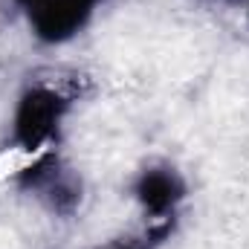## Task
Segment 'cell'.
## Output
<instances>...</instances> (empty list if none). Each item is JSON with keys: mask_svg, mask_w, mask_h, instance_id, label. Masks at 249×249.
<instances>
[{"mask_svg": "<svg viewBox=\"0 0 249 249\" xmlns=\"http://www.w3.org/2000/svg\"><path fill=\"white\" fill-rule=\"evenodd\" d=\"M70 110L67 96L50 84H32L20 93L12 113V142L23 154H44L55 139L64 116Z\"/></svg>", "mask_w": 249, "mask_h": 249, "instance_id": "1", "label": "cell"}, {"mask_svg": "<svg viewBox=\"0 0 249 249\" xmlns=\"http://www.w3.org/2000/svg\"><path fill=\"white\" fill-rule=\"evenodd\" d=\"M133 200L145 214H151L154 223H171L177 206L186 200L183 177L168 165L145 168L133 183Z\"/></svg>", "mask_w": 249, "mask_h": 249, "instance_id": "3", "label": "cell"}, {"mask_svg": "<svg viewBox=\"0 0 249 249\" xmlns=\"http://www.w3.org/2000/svg\"><path fill=\"white\" fill-rule=\"evenodd\" d=\"M160 238H165V235H162V232H157V235H151V238H145V241H139V244L127 241V244H113V247H105V249H151Z\"/></svg>", "mask_w": 249, "mask_h": 249, "instance_id": "4", "label": "cell"}, {"mask_svg": "<svg viewBox=\"0 0 249 249\" xmlns=\"http://www.w3.org/2000/svg\"><path fill=\"white\" fill-rule=\"evenodd\" d=\"M32 29L44 44L72 41L93 18L99 0H15Z\"/></svg>", "mask_w": 249, "mask_h": 249, "instance_id": "2", "label": "cell"}]
</instances>
